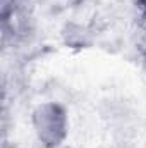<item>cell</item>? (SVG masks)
I'll use <instances>...</instances> for the list:
<instances>
[{
    "instance_id": "6da1fadb",
    "label": "cell",
    "mask_w": 146,
    "mask_h": 148,
    "mask_svg": "<svg viewBox=\"0 0 146 148\" xmlns=\"http://www.w3.org/2000/svg\"><path fill=\"white\" fill-rule=\"evenodd\" d=\"M33 131L43 148H62L69 136V114L59 102H43L31 114Z\"/></svg>"
},
{
    "instance_id": "7a4b0ae2",
    "label": "cell",
    "mask_w": 146,
    "mask_h": 148,
    "mask_svg": "<svg viewBox=\"0 0 146 148\" xmlns=\"http://www.w3.org/2000/svg\"><path fill=\"white\" fill-rule=\"evenodd\" d=\"M138 50L146 59V17L139 24V33H138Z\"/></svg>"
},
{
    "instance_id": "3957f363",
    "label": "cell",
    "mask_w": 146,
    "mask_h": 148,
    "mask_svg": "<svg viewBox=\"0 0 146 148\" xmlns=\"http://www.w3.org/2000/svg\"><path fill=\"white\" fill-rule=\"evenodd\" d=\"M134 3L141 9H146V0H134Z\"/></svg>"
},
{
    "instance_id": "277c9868",
    "label": "cell",
    "mask_w": 146,
    "mask_h": 148,
    "mask_svg": "<svg viewBox=\"0 0 146 148\" xmlns=\"http://www.w3.org/2000/svg\"><path fill=\"white\" fill-rule=\"evenodd\" d=\"M17 2H21V3H24V2H28V0H17Z\"/></svg>"
},
{
    "instance_id": "5b68a950",
    "label": "cell",
    "mask_w": 146,
    "mask_h": 148,
    "mask_svg": "<svg viewBox=\"0 0 146 148\" xmlns=\"http://www.w3.org/2000/svg\"><path fill=\"white\" fill-rule=\"evenodd\" d=\"M62 148H72V147H65V145H64V147H62Z\"/></svg>"
}]
</instances>
